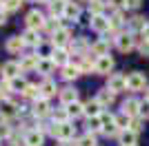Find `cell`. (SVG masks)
<instances>
[{
    "instance_id": "cell-1",
    "label": "cell",
    "mask_w": 149,
    "mask_h": 146,
    "mask_svg": "<svg viewBox=\"0 0 149 146\" xmlns=\"http://www.w3.org/2000/svg\"><path fill=\"white\" fill-rule=\"evenodd\" d=\"M51 135H54V137H58L60 142H71V137L76 135V126H71L69 122H65V124H54Z\"/></svg>"
},
{
    "instance_id": "cell-2",
    "label": "cell",
    "mask_w": 149,
    "mask_h": 146,
    "mask_svg": "<svg viewBox=\"0 0 149 146\" xmlns=\"http://www.w3.org/2000/svg\"><path fill=\"white\" fill-rule=\"evenodd\" d=\"M107 89L111 93H120L127 89V78H125L123 73H111L109 80H107Z\"/></svg>"
},
{
    "instance_id": "cell-3",
    "label": "cell",
    "mask_w": 149,
    "mask_h": 146,
    "mask_svg": "<svg viewBox=\"0 0 149 146\" xmlns=\"http://www.w3.org/2000/svg\"><path fill=\"white\" fill-rule=\"evenodd\" d=\"M145 84H147L145 73L134 71V73H129V75H127V89H129V91H143Z\"/></svg>"
},
{
    "instance_id": "cell-4",
    "label": "cell",
    "mask_w": 149,
    "mask_h": 146,
    "mask_svg": "<svg viewBox=\"0 0 149 146\" xmlns=\"http://www.w3.org/2000/svg\"><path fill=\"white\" fill-rule=\"evenodd\" d=\"M71 40V31L67 29V27H62V29H58L54 36H51V47L54 49H65V44Z\"/></svg>"
},
{
    "instance_id": "cell-5",
    "label": "cell",
    "mask_w": 149,
    "mask_h": 146,
    "mask_svg": "<svg viewBox=\"0 0 149 146\" xmlns=\"http://www.w3.org/2000/svg\"><path fill=\"white\" fill-rule=\"evenodd\" d=\"M25 22H27V29L38 31V29H42V27H45V16H42L40 11H38V9H33V11H29V13H27Z\"/></svg>"
},
{
    "instance_id": "cell-6",
    "label": "cell",
    "mask_w": 149,
    "mask_h": 146,
    "mask_svg": "<svg viewBox=\"0 0 149 146\" xmlns=\"http://www.w3.org/2000/svg\"><path fill=\"white\" fill-rule=\"evenodd\" d=\"M116 47H118V51H123V53H129L131 49L136 47V40H134L131 33H120V36L116 38Z\"/></svg>"
},
{
    "instance_id": "cell-7",
    "label": "cell",
    "mask_w": 149,
    "mask_h": 146,
    "mask_svg": "<svg viewBox=\"0 0 149 146\" xmlns=\"http://www.w3.org/2000/svg\"><path fill=\"white\" fill-rule=\"evenodd\" d=\"M140 100H136V97H129V100H125V104H123V113L125 115H129V117H136V115H140Z\"/></svg>"
},
{
    "instance_id": "cell-8",
    "label": "cell",
    "mask_w": 149,
    "mask_h": 146,
    "mask_svg": "<svg viewBox=\"0 0 149 146\" xmlns=\"http://www.w3.org/2000/svg\"><path fill=\"white\" fill-rule=\"evenodd\" d=\"M111 69H113V60L109 58V55L98 58V62H96V73H100V75H109Z\"/></svg>"
},
{
    "instance_id": "cell-9",
    "label": "cell",
    "mask_w": 149,
    "mask_h": 146,
    "mask_svg": "<svg viewBox=\"0 0 149 146\" xmlns=\"http://www.w3.org/2000/svg\"><path fill=\"white\" fill-rule=\"evenodd\" d=\"M118 140H120V146H136L138 133H134V131H129V128H125V131L118 133Z\"/></svg>"
},
{
    "instance_id": "cell-10",
    "label": "cell",
    "mask_w": 149,
    "mask_h": 146,
    "mask_svg": "<svg viewBox=\"0 0 149 146\" xmlns=\"http://www.w3.org/2000/svg\"><path fill=\"white\" fill-rule=\"evenodd\" d=\"M60 100H62V104H74V102H78V91H76L74 86H65V89H60Z\"/></svg>"
},
{
    "instance_id": "cell-11",
    "label": "cell",
    "mask_w": 149,
    "mask_h": 146,
    "mask_svg": "<svg viewBox=\"0 0 149 146\" xmlns=\"http://www.w3.org/2000/svg\"><path fill=\"white\" fill-rule=\"evenodd\" d=\"M85 115L91 120V117H100L102 115V104L98 102V100H91V102L85 104Z\"/></svg>"
},
{
    "instance_id": "cell-12",
    "label": "cell",
    "mask_w": 149,
    "mask_h": 146,
    "mask_svg": "<svg viewBox=\"0 0 149 146\" xmlns=\"http://www.w3.org/2000/svg\"><path fill=\"white\" fill-rule=\"evenodd\" d=\"M91 29L98 33H107L109 31V20L105 16H91Z\"/></svg>"
},
{
    "instance_id": "cell-13",
    "label": "cell",
    "mask_w": 149,
    "mask_h": 146,
    "mask_svg": "<svg viewBox=\"0 0 149 146\" xmlns=\"http://www.w3.org/2000/svg\"><path fill=\"white\" fill-rule=\"evenodd\" d=\"M40 93H42L45 100H49V97H54L56 93H60V89L56 86V82H51V80H45L42 84H40Z\"/></svg>"
},
{
    "instance_id": "cell-14",
    "label": "cell",
    "mask_w": 149,
    "mask_h": 146,
    "mask_svg": "<svg viewBox=\"0 0 149 146\" xmlns=\"http://www.w3.org/2000/svg\"><path fill=\"white\" fill-rule=\"evenodd\" d=\"M67 58H69V51H67V49H54V51H51V62H54V64H58V67L69 64Z\"/></svg>"
},
{
    "instance_id": "cell-15",
    "label": "cell",
    "mask_w": 149,
    "mask_h": 146,
    "mask_svg": "<svg viewBox=\"0 0 149 146\" xmlns=\"http://www.w3.org/2000/svg\"><path fill=\"white\" fill-rule=\"evenodd\" d=\"M20 71H22V69H20V64H18V62H7L5 67H2V73H5L7 82H9V80H13V78H18V75H20Z\"/></svg>"
},
{
    "instance_id": "cell-16",
    "label": "cell",
    "mask_w": 149,
    "mask_h": 146,
    "mask_svg": "<svg viewBox=\"0 0 149 146\" xmlns=\"http://www.w3.org/2000/svg\"><path fill=\"white\" fill-rule=\"evenodd\" d=\"M38 62H40V55H38V53L25 55L22 62H20V69H22V71H33V69H38Z\"/></svg>"
},
{
    "instance_id": "cell-17",
    "label": "cell",
    "mask_w": 149,
    "mask_h": 146,
    "mask_svg": "<svg viewBox=\"0 0 149 146\" xmlns=\"http://www.w3.org/2000/svg\"><path fill=\"white\" fill-rule=\"evenodd\" d=\"M18 113V106L13 102H9V100H5V102L0 104V115H2V120H9V117H13Z\"/></svg>"
},
{
    "instance_id": "cell-18",
    "label": "cell",
    "mask_w": 149,
    "mask_h": 146,
    "mask_svg": "<svg viewBox=\"0 0 149 146\" xmlns=\"http://www.w3.org/2000/svg\"><path fill=\"white\" fill-rule=\"evenodd\" d=\"M22 47H25V40H22V36H13L7 40V51L9 53H20L22 51Z\"/></svg>"
},
{
    "instance_id": "cell-19",
    "label": "cell",
    "mask_w": 149,
    "mask_h": 146,
    "mask_svg": "<svg viewBox=\"0 0 149 146\" xmlns=\"http://www.w3.org/2000/svg\"><path fill=\"white\" fill-rule=\"evenodd\" d=\"M42 140H45V135L40 133V131H29V133L25 135V144L27 146H42Z\"/></svg>"
},
{
    "instance_id": "cell-20",
    "label": "cell",
    "mask_w": 149,
    "mask_h": 146,
    "mask_svg": "<svg viewBox=\"0 0 149 146\" xmlns=\"http://www.w3.org/2000/svg\"><path fill=\"white\" fill-rule=\"evenodd\" d=\"M33 113H36L38 117H45L51 113V106H49V100H45V97H40V100H36V106H33Z\"/></svg>"
},
{
    "instance_id": "cell-21",
    "label": "cell",
    "mask_w": 149,
    "mask_h": 146,
    "mask_svg": "<svg viewBox=\"0 0 149 146\" xmlns=\"http://www.w3.org/2000/svg\"><path fill=\"white\" fill-rule=\"evenodd\" d=\"M80 73H82V71H80V67H78V64H65V67H62V78L67 80V82L76 80Z\"/></svg>"
},
{
    "instance_id": "cell-22",
    "label": "cell",
    "mask_w": 149,
    "mask_h": 146,
    "mask_svg": "<svg viewBox=\"0 0 149 146\" xmlns=\"http://www.w3.org/2000/svg\"><path fill=\"white\" fill-rule=\"evenodd\" d=\"M96 100H98V102L102 104V109H105V106H111V104H113V100H116V93H111L109 89H102V91H98Z\"/></svg>"
},
{
    "instance_id": "cell-23",
    "label": "cell",
    "mask_w": 149,
    "mask_h": 146,
    "mask_svg": "<svg viewBox=\"0 0 149 146\" xmlns=\"http://www.w3.org/2000/svg\"><path fill=\"white\" fill-rule=\"evenodd\" d=\"M65 7H67V2H62V0H51V2H49L51 18H60V16H65Z\"/></svg>"
},
{
    "instance_id": "cell-24",
    "label": "cell",
    "mask_w": 149,
    "mask_h": 146,
    "mask_svg": "<svg viewBox=\"0 0 149 146\" xmlns=\"http://www.w3.org/2000/svg\"><path fill=\"white\" fill-rule=\"evenodd\" d=\"M65 20H78L80 18V7L76 5V2H67V7H65V16H62Z\"/></svg>"
},
{
    "instance_id": "cell-25",
    "label": "cell",
    "mask_w": 149,
    "mask_h": 146,
    "mask_svg": "<svg viewBox=\"0 0 149 146\" xmlns=\"http://www.w3.org/2000/svg\"><path fill=\"white\" fill-rule=\"evenodd\" d=\"M22 40H25V44H31V47H40V44H42L38 31H31V29H27L25 33H22Z\"/></svg>"
},
{
    "instance_id": "cell-26",
    "label": "cell",
    "mask_w": 149,
    "mask_h": 146,
    "mask_svg": "<svg viewBox=\"0 0 149 146\" xmlns=\"http://www.w3.org/2000/svg\"><path fill=\"white\" fill-rule=\"evenodd\" d=\"M96 62H98V58H91V55H85L80 60V71L82 73H89V71H96Z\"/></svg>"
},
{
    "instance_id": "cell-27",
    "label": "cell",
    "mask_w": 149,
    "mask_h": 146,
    "mask_svg": "<svg viewBox=\"0 0 149 146\" xmlns=\"http://www.w3.org/2000/svg\"><path fill=\"white\" fill-rule=\"evenodd\" d=\"M93 55H98V58H102V55H109V42L107 40H98V42L91 47Z\"/></svg>"
},
{
    "instance_id": "cell-28",
    "label": "cell",
    "mask_w": 149,
    "mask_h": 146,
    "mask_svg": "<svg viewBox=\"0 0 149 146\" xmlns=\"http://www.w3.org/2000/svg\"><path fill=\"white\" fill-rule=\"evenodd\" d=\"M54 62H51V58H40V62H38V71L42 73V75H49L51 71H54Z\"/></svg>"
},
{
    "instance_id": "cell-29",
    "label": "cell",
    "mask_w": 149,
    "mask_h": 146,
    "mask_svg": "<svg viewBox=\"0 0 149 146\" xmlns=\"http://www.w3.org/2000/svg\"><path fill=\"white\" fill-rule=\"evenodd\" d=\"M67 113H69V117H80V115H85V104H80V102L69 104V106H67Z\"/></svg>"
},
{
    "instance_id": "cell-30",
    "label": "cell",
    "mask_w": 149,
    "mask_h": 146,
    "mask_svg": "<svg viewBox=\"0 0 149 146\" xmlns=\"http://www.w3.org/2000/svg\"><path fill=\"white\" fill-rule=\"evenodd\" d=\"M22 95L25 97H29V100H40V86H36V84H27V89L22 91Z\"/></svg>"
},
{
    "instance_id": "cell-31",
    "label": "cell",
    "mask_w": 149,
    "mask_h": 146,
    "mask_svg": "<svg viewBox=\"0 0 149 146\" xmlns=\"http://www.w3.org/2000/svg\"><path fill=\"white\" fill-rule=\"evenodd\" d=\"M102 11H105V2L102 0H91L89 2V13L91 16H102Z\"/></svg>"
},
{
    "instance_id": "cell-32",
    "label": "cell",
    "mask_w": 149,
    "mask_h": 146,
    "mask_svg": "<svg viewBox=\"0 0 149 146\" xmlns=\"http://www.w3.org/2000/svg\"><path fill=\"white\" fill-rule=\"evenodd\" d=\"M42 29L49 31L51 36H54V33H56L58 29H62V27H60V20H58V18H51V20H45V27H42Z\"/></svg>"
},
{
    "instance_id": "cell-33",
    "label": "cell",
    "mask_w": 149,
    "mask_h": 146,
    "mask_svg": "<svg viewBox=\"0 0 149 146\" xmlns=\"http://www.w3.org/2000/svg\"><path fill=\"white\" fill-rule=\"evenodd\" d=\"M129 124H131V117H129V115H125V113L116 115V126H118L120 131H125V128H129Z\"/></svg>"
},
{
    "instance_id": "cell-34",
    "label": "cell",
    "mask_w": 149,
    "mask_h": 146,
    "mask_svg": "<svg viewBox=\"0 0 149 146\" xmlns=\"http://www.w3.org/2000/svg\"><path fill=\"white\" fill-rule=\"evenodd\" d=\"M9 86H11V91H25V89H27V82L18 75V78L9 80Z\"/></svg>"
},
{
    "instance_id": "cell-35",
    "label": "cell",
    "mask_w": 149,
    "mask_h": 146,
    "mask_svg": "<svg viewBox=\"0 0 149 146\" xmlns=\"http://www.w3.org/2000/svg\"><path fill=\"white\" fill-rule=\"evenodd\" d=\"M102 131V117H91L89 120V133H100Z\"/></svg>"
},
{
    "instance_id": "cell-36",
    "label": "cell",
    "mask_w": 149,
    "mask_h": 146,
    "mask_svg": "<svg viewBox=\"0 0 149 146\" xmlns=\"http://www.w3.org/2000/svg\"><path fill=\"white\" fill-rule=\"evenodd\" d=\"M145 24H147V22H145V18H143V16H134V18L129 20V27H131L134 31H136V29H140V31H143V29H145Z\"/></svg>"
},
{
    "instance_id": "cell-37",
    "label": "cell",
    "mask_w": 149,
    "mask_h": 146,
    "mask_svg": "<svg viewBox=\"0 0 149 146\" xmlns=\"http://www.w3.org/2000/svg\"><path fill=\"white\" fill-rule=\"evenodd\" d=\"M67 117H69L67 109H56V111H54V120H56V124H65Z\"/></svg>"
},
{
    "instance_id": "cell-38",
    "label": "cell",
    "mask_w": 149,
    "mask_h": 146,
    "mask_svg": "<svg viewBox=\"0 0 149 146\" xmlns=\"http://www.w3.org/2000/svg\"><path fill=\"white\" fill-rule=\"evenodd\" d=\"M20 5H22V0H5V2H2L5 11H18Z\"/></svg>"
},
{
    "instance_id": "cell-39",
    "label": "cell",
    "mask_w": 149,
    "mask_h": 146,
    "mask_svg": "<svg viewBox=\"0 0 149 146\" xmlns=\"http://www.w3.org/2000/svg\"><path fill=\"white\" fill-rule=\"evenodd\" d=\"M78 146H96V135L93 133H87L85 137L78 140Z\"/></svg>"
},
{
    "instance_id": "cell-40",
    "label": "cell",
    "mask_w": 149,
    "mask_h": 146,
    "mask_svg": "<svg viewBox=\"0 0 149 146\" xmlns=\"http://www.w3.org/2000/svg\"><path fill=\"white\" fill-rule=\"evenodd\" d=\"M129 131H134V133H140V131H143V120H140V117H131Z\"/></svg>"
},
{
    "instance_id": "cell-41",
    "label": "cell",
    "mask_w": 149,
    "mask_h": 146,
    "mask_svg": "<svg viewBox=\"0 0 149 146\" xmlns=\"http://www.w3.org/2000/svg\"><path fill=\"white\" fill-rule=\"evenodd\" d=\"M85 49H87V42H85V40H76V42H71V51H74V53H78V51H85Z\"/></svg>"
},
{
    "instance_id": "cell-42",
    "label": "cell",
    "mask_w": 149,
    "mask_h": 146,
    "mask_svg": "<svg viewBox=\"0 0 149 146\" xmlns=\"http://www.w3.org/2000/svg\"><path fill=\"white\" fill-rule=\"evenodd\" d=\"M109 7H111V9H116V11H120V9H125V7H127V0H109Z\"/></svg>"
},
{
    "instance_id": "cell-43",
    "label": "cell",
    "mask_w": 149,
    "mask_h": 146,
    "mask_svg": "<svg viewBox=\"0 0 149 146\" xmlns=\"http://www.w3.org/2000/svg\"><path fill=\"white\" fill-rule=\"evenodd\" d=\"M9 91H11V86H9V82H2V84H0V97L5 100V97L9 95Z\"/></svg>"
},
{
    "instance_id": "cell-44",
    "label": "cell",
    "mask_w": 149,
    "mask_h": 146,
    "mask_svg": "<svg viewBox=\"0 0 149 146\" xmlns=\"http://www.w3.org/2000/svg\"><path fill=\"white\" fill-rule=\"evenodd\" d=\"M9 133H11V128L7 126L5 122H0V137H9Z\"/></svg>"
},
{
    "instance_id": "cell-45",
    "label": "cell",
    "mask_w": 149,
    "mask_h": 146,
    "mask_svg": "<svg viewBox=\"0 0 149 146\" xmlns=\"http://www.w3.org/2000/svg\"><path fill=\"white\" fill-rule=\"evenodd\" d=\"M138 49H140V53H143V55H149V40H143Z\"/></svg>"
},
{
    "instance_id": "cell-46",
    "label": "cell",
    "mask_w": 149,
    "mask_h": 146,
    "mask_svg": "<svg viewBox=\"0 0 149 146\" xmlns=\"http://www.w3.org/2000/svg\"><path fill=\"white\" fill-rule=\"evenodd\" d=\"M143 5V0H127V9H138Z\"/></svg>"
},
{
    "instance_id": "cell-47",
    "label": "cell",
    "mask_w": 149,
    "mask_h": 146,
    "mask_svg": "<svg viewBox=\"0 0 149 146\" xmlns=\"http://www.w3.org/2000/svg\"><path fill=\"white\" fill-rule=\"evenodd\" d=\"M140 115L149 117V102H143V104H140Z\"/></svg>"
},
{
    "instance_id": "cell-48",
    "label": "cell",
    "mask_w": 149,
    "mask_h": 146,
    "mask_svg": "<svg viewBox=\"0 0 149 146\" xmlns=\"http://www.w3.org/2000/svg\"><path fill=\"white\" fill-rule=\"evenodd\" d=\"M5 22H7V13L0 11V24H5Z\"/></svg>"
},
{
    "instance_id": "cell-49",
    "label": "cell",
    "mask_w": 149,
    "mask_h": 146,
    "mask_svg": "<svg viewBox=\"0 0 149 146\" xmlns=\"http://www.w3.org/2000/svg\"><path fill=\"white\" fill-rule=\"evenodd\" d=\"M60 146H76L74 142H60Z\"/></svg>"
},
{
    "instance_id": "cell-50",
    "label": "cell",
    "mask_w": 149,
    "mask_h": 146,
    "mask_svg": "<svg viewBox=\"0 0 149 146\" xmlns=\"http://www.w3.org/2000/svg\"><path fill=\"white\" fill-rule=\"evenodd\" d=\"M145 97H147V102H149V86L145 89Z\"/></svg>"
},
{
    "instance_id": "cell-51",
    "label": "cell",
    "mask_w": 149,
    "mask_h": 146,
    "mask_svg": "<svg viewBox=\"0 0 149 146\" xmlns=\"http://www.w3.org/2000/svg\"><path fill=\"white\" fill-rule=\"evenodd\" d=\"M40 2H47V5H49V2H51V0H40Z\"/></svg>"
},
{
    "instance_id": "cell-52",
    "label": "cell",
    "mask_w": 149,
    "mask_h": 146,
    "mask_svg": "<svg viewBox=\"0 0 149 146\" xmlns=\"http://www.w3.org/2000/svg\"><path fill=\"white\" fill-rule=\"evenodd\" d=\"M82 2H91V0H82Z\"/></svg>"
},
{
    "instance_id": "cell-53",
    "label": "cell",
    "mask_w": 149,
    "mask_h": 146,
    "mask_svg": "<svg viewBox=\"0 0 149 146\" xmlns=\"http://www.w3.org/2000/svg\"><path fill=\"white\" fill-rule=\"evenodd\" d=\"M62 2H69V0H62Z\"/></svg>"
}]
</instances>
